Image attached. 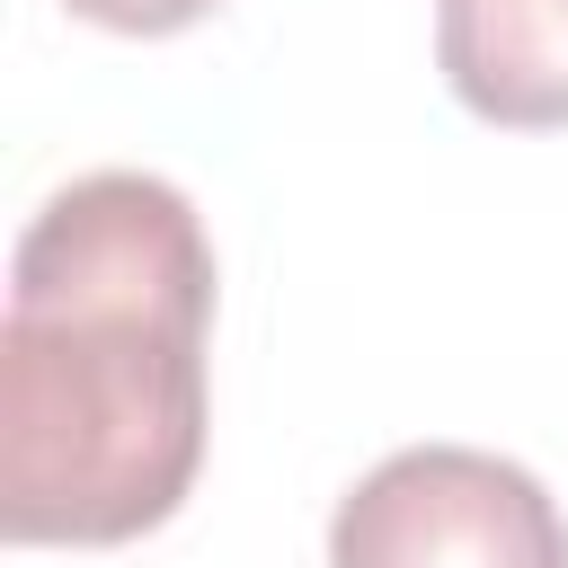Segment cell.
Wrapping results in <instances>:
<instances>
[{
    "mask_svg": "<svg viewBox=\"0 0 568 568\" xmlns=\"http://www.w3.org/2000/svg\"><path fill=\"white\" fill-rule=\"evenodd\" d=\"M213 240L151 169L36 204L0 311V532L106 550L178 515L204 462Z\"/></svg>",
    "mask_w": 568,
    "mask_h": 568,
    "instance_id": "cell-1",
    "label": "cell"
},
{
    "mask_svg": "<svg viewBox=\"0 0 568 568\" xmlns=\"http://www.w3.org/2000/svg\"><path fill=\"white\" fill-rule=\"evenodd\" d=\"M328 568H568V515L506 453L408 444L337 497Z\"/></svg>",
    "mask_w": 568,
    "mask_h": 568,
    "instance_id": "cell-2",
    "label": "cell"
},
{
    "mask_svg": "<svg viewBox=\"0 0 568 568\" xmlns=\"http://www.w3.org/2000/svg\"><path fill=\"white\" fill-rule=\"evenodd\" d=\"M435 62L453 98L506 133L568 124V0H444Z\"/></svg>",
    "mask_w": 568,
    "mask_h": 568,
    "instance_id": "cell-3",
    "label": "cell"
},
{
    "mask_svg": "<svg viewBox=\"0 0 568 568\" xmlns=\"http://www.w3.org/2000/svg\"><path fill=\"white\" fill-rule=\"evenodd\" d=\"M62 9L89 18V27H106V36H178V27L213 18L222 0H62Z\"/></svg>",
    "mask_w": 568,
    "mask_h": 568,
    "instance_id": "cell-4",
    "label": "cell"
}]
</instances>
